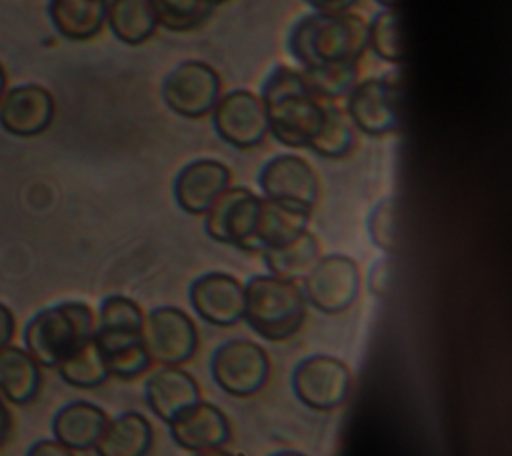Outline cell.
I'll use <instances>...</instances> for the list:
<instances>
[{
    "label": "cell",
    "mask_w": 512,
    "mask_h": 456,
    "mask_svg": "<svg viewBox=\"0 0 512 456\" xmlns=\"http://www.w3.org/2000/svg\"><path fill=\"white\" fill-rule=\"evenodd\" d=\"M308 218V210L262 198L254 228V252H264L266 248H274L296 238L306 230Z\"/></svg>",
    "instance_id": "cell-22"
},
{
    "label": "cell",
    "mask_w": 512,
    "mask_h": 456,
    "mask_svg": "<svg viewBox=\"0 0 512 456\" xmlns=\"http://www.w3.org/2000/svg\"><path fill=\"white\" fill-rule=\"evenodd\" d=\"M320 260V244L314 234L304 230L296 238L264 250V262L272 276L284 280L304 278Z\"/></svg>",
    "instance_id": "cell-26"
},
{
    "label": "cell",
    "mask_w": 512,
    "mask_h": 456,
    "mask_svg": "<svg viewBox=\"0 0 512 456\" xmlns=\"http://www.w3.org/2000/svg\"><path fill=\"white\" fill-rule=\"evenodd\" d=\"M214 382L230 396H252L268 380L270 360L262 346L252 340H230L216 348L210 362Z\"/></svg>",
    "instance_id": "cell-7"
},
{
    "label": "cell",
    "mask_w": 512,
    "mask_h": 456,
    "mask_svg": "<svg viewBox=\"0 0 512 456\" xmlns=\"http://www.w3.org/2000/svg\"><path fill=\"white\" fill-rule=\"evenodd\" d=\"M12 430V414L8 410V406L4 404V400L0 398V446L8 440Z\"/></svg>",
    "instance_id": "cell-37"
},
{
    "label": "cell",
    "mask_w": 512,
    "mask_h": 456,
    "mask_svg": "<svg viewBox=\"0 0 512 456\" xmlns=\"http://www.w3.org/2000/svg\"><path fill=\"white\" fill-rule=\"evenodd\" d=\"M272 456H304L300 452H278V454H272Z\"/></svg>",
    "instance_id": "cell-41"
},
{
    "label": "cell",
    "mask_w": 512,
    "mask_h": 456,
    "mask_svg": "<svg viewBox=\"0 0 512 456\" xmlns=\"http://www.w3.org/2000/svg\"><path fill=\"white\" fill-rule=\"evenodd\" d=\"M288 50L302 68L356 64L368 50V22L350 12H312L288 34Z\"/></svg>",
    "instance_id": "cell-1"
},
{
    "label": "cell",
    "mask_w": 512,
    "mask_h": 456,
    "mask_svg": "<svg viewBox=\"0 0 512 456\" xmlns=\"http://www.w3.org/2000/svg\"><path fill=\"white\" fill-rule=\"evenodd\" d=\"M96 318L84 302H60L36 312L24 326V350L46 368H56L68 354L94 336Z\"/></svg>",
    "instance_id": "cell-3"
},
{
    "label": "cell",
    "mask_w": 512,
    "mask_h": 456,
    "mask_svg": "<svg viewBox=\"0 0 512 456\" xmlns=\"http://www.w3.org/2000/svg\"><path fill=\"white\" fill-rule=\"evenodd\" d=\"M302 280L306 302L324 314L344 312L352 306L360 290L358 264L342 254L320 258Z\"/></svg>",
    "instance_id": "cell-9"
},
{
    "label": "cell",
    "mask_w": 512,
    "mask_h": 456,
    "mask_svg": "<svg viewBox=\"0 0 512 456\" xmlns=\"http://www.w3.org/2000/svg\"><path fill=\"white\" fill-rule=\"evenodd\" d=\"M106 0H50L54 28L68 40H90L106 22Z\"/></svg>",
    "instance_id": "cell-24"
},
{
    "label": "cell",
    "mask_w": 512,
    "mask_h": 456,
    "mask_svg": "<svg viewBox=\"0 0 512 456\" xmlns=\"http://www.w3.org/2000/svg\"><path fill=\"white\" fill-rule=\"evenodd\" d=\"M346 96V114L364 134L384 136L398 128L400 84L390 74L358 80Z\"/></svg>",
    "instance_id": "cell-5"
},
{
    "label": "cell",
    "mask_w": 512,
    "mask_h": 456,
    "mask_svg": "<svg viewBox=\"0 0 512 456\" xmlns=\"http://www.w3.org/2000/svg\"><path fill=\"white\" fill-rule=\"evenodd\" d=\"M150 444V422L138 412H126L106 422L94 448L98 456H146Z\"/></svg>",
    "instance_id": "cell-23"
},
{
    "label": "cell",
    "mask_w": 512,
    "mask_h": 456,
    "mask_svg": "<svg viewBox=\"0 0 512 456\" xmlns=\"http://www.w3.org/2000/svg\"><path fill=\"white\" fill-rule=\"evenodd\" d=\"M316 12H348L356 0H306Z\"/></svg>",
    "instance_id": "cell-36"
},
{
    "label": "cell",
    "mask_w": 512,
    "mask_h": 456,
    "mask_svg": "<svg viewBox=\"0 0 512 456\" xmlns=\"http://www.w3.org/2000/svg\"><path fill=\"white\" fill-rule=\"evenodd\" d=\"M244 318L262 338L286 340L306 320V298L292 280L254 276L244 286Z\"/></svg>",
    "instance_id": "cell-4"
},
{
    "label": "cell",
    "mask_w": 512,
    "mask_h": 456,
    "mask_svg": "<svg viewBox=\"0 0 512 456\" xmlns=\"http://www.w3.org/2000/svg\"><path fill=\"white\" fill-rule=\"evenodd\" d=\"M144 392L152 412L168 424L200 402L196 380L176 366H164L154 372L148 378Z\"/></svg>",
    "instance_id": "cell-18"
},
{
    "label": "cell",
    "mask_w": 512,
    "mask_h": 456,
    "mask_svg": "<svg viewBox=\"0 0 512 456\" xmlns=\"http://www.w3.org/2000/svg\"><path fill=\"white\" fill-rule=\"evenodd\" d=\"M170 434L182 448L204 452L220 448L230 438V424L220 408L198 402L170 422Z\"/></svg>",
    "instance_id": "cell-17"
},
{
    "label": "cell",
    "mask_w": 512,
    "mask_h": 456,
    "mask_svg": "<svg viewBox=\"0 0 512 456\" xmlns=\"http://www.w3.org/2000/svg\"><path fill=\"white\" fill-rule=\"evenodd\" d=\"M14 330H16V320H14L12 310L0 302V348L10 344Z\"/></svg>",
    "instance_id": "cell-35"
},
{
    "label": "cell",
    "mask_w": 512,
    "mask_h": 456,
    "mask_svg": "<svg viewBox=\"0 0 512 456\" xmlns=\"http://www.w3.org/2000/svg\"><path fill=\"white\" fill-rule=\"evenodd\" d=\"M352 376L348 366L334 356H310L292 374V388L298 400L312 410H332L350 392Z\"/></svg>",
    "instance_id": "cell-12"
},
{
    "label": "cell",
    "mask_w": 512,
    "mask_h": 456,
    "mask_svg": "<svg viewBox=\"0 0 512 456\" xmlns=\"http://www.w3.org/2000/svg\"><path fill=\"white\" fill-rule=\"evenodd\" d=\"M158 26L170 32H188L204 24L214 4L208 0H152Z\"/></svg>",
    "instance_id": "cell-30"
},
{
    "label": "cell",
    "mask_w": 512,
    "mask_h": 456,
    "mask_svg": "<svg viewBox=\"0 0 512 456\" xmlns=\"http://www.w3.org/2000/svg\"><path fill=\"white\" fill-rule=\"evenodd\" d=\"M26 456H74V452L58 440H38L28 448Z\"/></svg>",
    "instance_id": "cell-34"
},
{
    "label": "cell",
    "mask_w": 512,
    "mask_h": 456,
    "mask_svg": "<svg viewBox=\"0 0 512 456\" xmlns=\"http://www.w3.org/2000/svg\"><path fill=\"white\" fill-rule=\"evenodd\" d=\"M142 342L150 362L176 366L196 352L198 336L192 318L174 306H162L144 318Z\"/></svg>",
    "instance_id": "cell-8"
},
{
    "label": "cell",
    "mask_w": 512,
    "mask_h": 456,
    "mask_svg": "<svg viewBox=\"0 0 512 456\" xmlns=\"http://www.w3.org/2000/svg\"><path fill=\"white\" fill-rule=\"evenodd\" d=\"M260 196L250 188H226L206 212L204 228L210 238L254 252V228L260 210Z\"/></svg>",
    "instance_id": "cell-11"
},
{
    "label": "cell",
    "mask_w": 512,
    "mask_h": 456,
    "mask_svg": "<svg viewBox=\"0 0 512 456\" xmlns=\"http://www.w3.org/2000/svg\"><path fill=\"white\" fill-rule=\"evenodd\" d=\"M368 228L378 248L382 250L396 248V214H394V204L390 200H384L374 208Z\"/></svg>",
    "instance_id": "cell-33"
},
{
    "label": "cell",
    "mask_w": 512,
    "mask_h": 456,
    "mask_svg": "<svg viewBox=\"0 0 512 456\" xmlns=\"http://www.w3.org/2000/svg\"><path fill=\"white\" fill-rule=\"evenodd\" d=\"M94 340L110 376L136 378L148 370L150 358L138 330L96 328Z\"/></svg>",
    "instance_id": "cell-19"
},
{
    "label": "cell",
    "mask_w": 512,
    "mask_h": 456,
    "mask_svg": "<svg viewBox=\"0 0 512 456\" xmlns=\"http://www.w3.org/2000/svg\"><path fill=\"white\" fill-rule=\"evenodd\" d=\"M194 312L214 326H232L244 318V284L224 272H208L190 286Z\"/></svg>",
    "instance_id": "cell-14"
},
{
    "label": "cell",
    "mask_w": 512,
    "mask_h": 456,
    "mask_svg": "<svg viewBox=\"0 0 512 456\" xmlns=\"http://www.w3.org/2000/svg\"><path fill=\"white\" fill-rule=\"evenodd\" d=\"M230 188V170L218 160H194L180 170L174 182L178 206L188 214H206L216 198Z\"/></svg>",
    "instance_id": "cell-16"
},
{
    "label": "cell",
    "mask_w": 512,
    "mask_h": 456,
    "mask_svg": "<svg viewBox=\"0 0 512 456\" xmlns=\"http://www.w3.org/2000/svg\"><path fill=\"white\" fill-rule=\"evenodd\" d=\"M368 48L384 62L402 64L404 48L394 10L384 8L368 22Z\"/></svg>",
    "instance_id": "cell-31"
},
{
    "label": "cell",
    "mask_w": 512,
    "mask_h": 456,
    "mask_svg": "<svg viewBox=\"0 0 512 456\" xmlns=\"http://www.w3.org/2000/svg\"><path fill=\"white\" fill-rule=\"evenodd\" d=\"M258 186L264 198L308 212L320 196L314 168L296 154H280L268 160L258 174Z\"/></svg>",
    "instance_id": "cell-13"
},
{
    "label": "cell",
    "mask_w": 512,
    "mask_h": 456,
    "mask_svg": "<svg viewBox=\"0 0 512 456\" xmlns=\"http://www.w3.org/2000/svg\"><path fill=\"white\" fill-rule=\"evenodd\" d=\"M6 70H4V66H2V62H0V100H2V96H4V90H6Z\"/></svg>",
    "instance_id": "cell-39"
},
{
    "label": "cell",
    "mask_w": 512,
    "mask_h": 456,
    "mask_svg": "<svg viewBox=\"0 0 512 456\" xmlns=\"http://www.w3.org/2000/svg\"><path fill=\"white\" fill-rule=\"evenodd\" d=\"M302 76L310 88V92L326 102L346 96L352 86L358 82V66L356 64H330L318 68H304Z\"/></svg>",
    "instance_id": "cell-29"
},
{
    "label": "cell",
    "mask_w": 512,
    "mask_h": 456,
    "mask_svg": "<svg viewBox=\"0 0 512 456\" xmlns=\"http://www.w3.org/2000/svg\"><path fill=\"white\" fill-rule=\"evenodd\" d=\"M54 114V96L38 84L12 88L0 102V124L14 136L28 138L44 132L52 124Z\"/></svg>",
    "instance_id": "cell-15"
},
{
    "label": "cell",
    "mask_w": 512,
    "mask_h": 456,
    "mask_svg": "<svg viewBox=\"0 0 512 456\" xmlns=\"http://www.w3.org/2000/svg\"><path fill=\"white\" fill-rule=\"evenodd\" d=\"M108 416L102 408L92 402L76 400L62 406L54 420L52 432L54 438L70 450H88L94 448L96 440L100 438Z\"/></svg>",
    "instance_id": "cell-20"
},
{
    "label": "cell",
    "mask_w": 512,
    "mask_h": 456,
    "mask_svg": "<svg viewBox=\"0 0 512 456\" xmlns=\"http://www.w3.org/2000/svg\"><path fill=\"white\" fill-rule=\"evenodd\" d=\"M354 142L356 134L348 114L324 100V122L308 148L322 158H342L352 150Z\"/></svg>",
    "instance_id": "cell-27"
},
{
    "label": "cell",
    "mask_w": 512,
    "mask_h": 456,
    "mask_svg": "<svg viewBox=\"0 0 512 456\" xmlns=\"http://www.w3.org/2000/svg\"><path fill=\"white\" fill-rule=\"evenodd\" d=\"M40 364L20 346L0 348V394L12 404H30L40 392Z\"/></svg>",
    "instance_id": "cell-21"
},
{
    "label": "cell",
    "mask_w": 512,
    "mask_h": 456,
    "mask_svg": "<svg viewBox=\"0 0 512 456\" xmlns=\"http://www.w3.org/2000/svg\"><path fill=\"white\" fill-rule=\"evenodd\" d=\"M222 96L220 74L202 60L180 62L162 84L166 106L184 118L212 114Z\"/></svg>",
    "instance_id": "cell-6"
},
{
    "label": "cell",
    "mask_w": 512,
    "mask_h": 456,
    "mask_svg": "<svg viewBox=\"0 0 512 456\" xmlns=\"http://www.w3.org/2000/svg\"><path fill=\"white\" fill-rule=\"evenodd\" d=\"M216 134L234 148H254L268 136V118L260 94L230 90L220 96L212 110Z\"/></svg>",
    "instance_id": "cell-10"
},
{
    "label": "cell",
    "mask_w": 512,
    "mask_h": 456,
    "mask_svg": "<svg viewBox=\"0 0 512 456\" xmlns=\"http://www.w3.org/2000/svg\"><path fill=\"white\" fill-rule=\"evenodd\" d=\"M196 456H232V454H228V452H224V450H220V448H214V450H204V452H198Z\"/></svg>",
    "instance_id": "cell-38"
},
{
    "label": "cell",
    "mask_w": 512,
    "mask_h": 456,
    "mask_svg": "<svg viewBox=\"0 0 512 456\" xmlns=\"http://www.w3.org/2000/svg\"><path fill=\"white\" fill-rule=\"evenodd\" d=\"M106 22L112 34L128 46L146 42L158 28L152 0H110Z\"/></svg>",
    "instance_id": "cell-25"
},
{
    "label": "cell",
    "mask_w": 512,
    "mask_h": 456,
    "mask_svg": "<svg viewBox=\"0 0 512 456\" xmlns=\"http://www.w3.org/2000/svg\"><path fill=\"white\" fill-rule=\"evenodd\" d=\"M382 8H388V10H394V6H396V2L398 0H376Z\"/></svg>",
    "instance_id": "cell-40"
},
{
    "label": "cell",
    "mask_w": 512,
    "mask_h": 456,
    "mask_svg": "<svg viewBox=\"0 0 512 456\" xmlns=\"http://www.w3.org/2000/svg\"><path fill=\"white\" fill-rule=\"evenodd\" d=\"M208 2H210V4H214V6H216V4H222V2H226V0H208Z\"/></svg>",
    "instance_id": "cell-42"
},
{
    "label": "cell",
    "mask_w": 512,
    "mask_h": 456,
    "mask_svg": "<svg viewBox=\"0 0 512 456\" xmlns=\"http://www.w3.org/2000/svg\"><path fill=\"white\" fill-rule=\"evenodd\" d=\"M56 368L62 380L76 388H96L110 376L94 336L68 354Z\"/></svg>",
    "instance_id": "cell-28"
},
{
    "label": "cell",
    "mask_w": 512,
    "mask_h": 456,
    "mask_svg": "<svg viewBox=\"0 0 512 456\" xmlns=\"http://www.w3.org/2000/svg\"><path fill=\"white\" fill-rule=\"evenodd\" d=\"M144 314L140 306L126 296H108L98 312L96 328L112 330H142Z\"/></svg>",
    "instance_id": "cell-32"
},
{
    "label": "cell",
    "mask_w": 512,
    "mask_h": 456,
    "mask_svg": "<svg viewBox=\"0 0 512 456\" xmlns=\"http://www.w3.org/2000/svg\"><path fill=\"white\" fill-rule=\"evenodd\" d=\"M268 118V134L290 148H308L324 122V100L316 98L302 72L276 66L260 94Z\"/></svg>",
    "instance_id": "cell-2"
}]
</instances>
